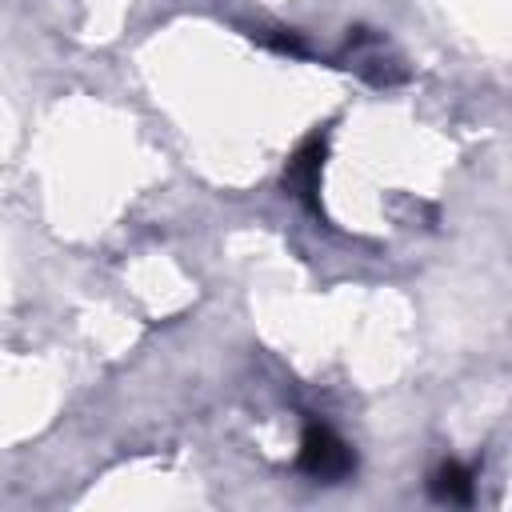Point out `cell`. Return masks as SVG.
Wrapping results in <instances>:
<instances>
[{"label": "cell", "instance_id": "obj_2", "mask_svg": "<svg viewBox=\"0 0 512 512\" xmlns=\"http://www.w3.org/2000/svg\"><path fill=\"white\" fill-rule=\"evenodd\" d=\"M320 160H324V140H320V136L304 140V148L292 156V164H288V172H284V184L300 188V196H312L316 176H320Z\"/></svg>", "mask_w": 512, "mask_h": 512}, {"label": "cell", "instance_id": "obj_1", "mask_svg": "<svg viewBox=\"0 0 512 512\" xmlns=\"http://www.w3.org/2000/svg\"><path fill=\"white\" fill-rule=\"evenodd\" d=\"M300 468L312 476V480H324V484H336L344 480L352 468H356V456L352 448L324 424H308L304 428V440H300Z\"/></svg>", "mask_w": 512, "mask_h": 512}, {"label": "cell", "instance_id": "obj_3", "mask_svg": "<svg viewBox=\"0 0 512 512\" xmlns=\"http://www.w3.org/2000/svg\"><path fill=\"white\" fill-rule=\"evenodd\" d=\"M428 488H432V496L444 500V504H468V500H472V472H468L464 464L448 460V464H440V468L432 472Z\"/></svg>", "mask_w": 512, "mask_h": 512}]
</instances>
